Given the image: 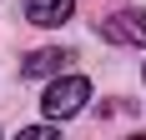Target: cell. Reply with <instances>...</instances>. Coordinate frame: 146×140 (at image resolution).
<instances>
[{
	"instance_id": "cell-1",
	"label": "cell",
	"mask_w": 146,
	"mask_h": 140,
	"mask_svg": "<svg viewBox=\"0 0 146 140\" xmlns=\"http://www.w3.org/2000/svg\"><path fill=\"white\" fill-rule=\"evenodd\" d=\"M86 100H91V80L86 75H60L40 95V110H45V120H71V115L86 110Z\"/></svg>"
},
{
	"instance_id": "cell-2",
	"label": "cell",
	"mask_w": 146,
	"mask_h": 140,
	"mask_svg": "<svg viewBox=\"0 0 146 140\" xmlns=\"http://www.w3.org/2000/svg\"><path fill=\"white\" fill-rule=\"evenodd\" d=\"M101 40L111 45H146V10H116L101 20Z\"/></svg>"
},
{
	"instance_id": "cell-3",
	"label": "cell",
	"mask_w": 146,
	"mask_h": 140,
	"mask_svg": "<svg viewBox=\"0 0 146 140\" xmlns=\"http://www.w3.org/2000/svg\"><path fill=\"white\" fill-rule=\"evenodd\" d=\"M71 10H76V0H25V20H30V25H40V30L66 25Z\"/></svg>"
},
{
	"instance_id": "cell-4",
	"label": "cell",
	"mask_w": 146,
	"mask_h": 140,
	"mask_svg": "<svg viewBox=\"0 0 146 140\" xmlns=\"http://www.w3.org/2000/svg\"><path fill=\"white\" fill-rule=\"evenodd\" d=\"M66 50H60V45H45V50H30L25 60H20V75H25V80H40V75H60V70H66Z\"/></svg>"
},
{
	"instance_id": "cell-5",
	"label": "cell",
	"mask_w": 146,
	"mask_h": 140,
	"mask_svg": "<svg viewBox=\"0 0 146 140\" xmlns=\"http://www.w3.org/2000/svg\"><path fill=\"white\" fill-rule=\"evenodd\" d=\"M56 125H60V120H56ZM56 125H25L20 140H56Z\"/></svg>"
}]
</instances>
